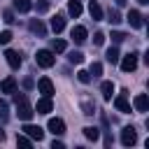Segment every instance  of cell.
<instances>
[{
	"mask_svg": "<svg viewBox=\"0 0 149 149\" xmlns=\"http://www.w3.org/2000/svg\"><path fill=\"white\" fill-rule=\"evenodd\" d=\"M14 107H16L19 119H23V121H30V116L35 114V109H33V105H30L26 93H16L14 91Z\"/></svg>",
	"mask_w": 149,
	"mask_h": 149,
	"instance_id": "6da1fadb",
	"label": "cell"
},
{
	"mask_svg": "<svg viewBox=\"0 0 149 149\" xmlns=\"http://www.w3.org/2000/svg\"><path fill=\"white\" fill-rule=\"evenodd\" d=\"M35 61H37L40 68H51V65L56 63V56H54V51H49V49H40V51L35 54Z\"/></svg>",
	"mask_w": 149,
	"mask_h": 149,
	"instance_id": "7a4b0ae2",
	"label": "cell"
},
{
	"mask_svg": "<svg viewBox=\"0 0 149 149\" xmlns=\"http://www.w3.org/2000/svg\"><path fill=\"white\" fill-rule=\"evenodd\" d=\"M137 142V133H135V128L133 126H126L123 130H121V144L123 147H133Z\"/></svg>",
	"mask_w": 149,
	"mask_h": 149,
	"instance_id": "3957f363",
	"label": "cell"
},
{
	"mask_svg": "<svg viewBox=\"0 0 149 149\" xmlns=\"http://www.w3.org/2000/svg\"><path fill=\"white\" fill-rule=\"evenodd\" d=\"M21 130H23V133H26V135H28L30 140H37V142H40V140L44 137V130H42L40 126H33V123H28V121H26V126H23Z\"/></svg>",
	"mask_w": 149,
	"mask_h": 149,
	"instance_id": "277c9868",
	"label": "cell"
},
{
	"mask_svg": "<svg viewBox=\"0 0 149 149\" xmlns=\"http://www.w3.org/2000/svg\"><path fill=\"white\" fill-rule=\"evenodd\" d=\"M135 68H137V54H128V56L121 58V70L123 72H133Z\"/></svg>",
	"mask_w": 149,
	"mask_h": 149,
	"instance_id": "5b68a950",
	"label": "cell"
},
{
	"mask_svg": "<svg viewBox=\"0 0 149 149\" xmlns=\"http://www.w3.org/2000/svg\"><path fill=\"white\" fill-rule=\"evenodd\" d=\"M37 88H40V93H42V95H47V98H51V95H54V84H51V79H49V77H42V79L37 81Z\"/></svg>",
	"mask_w": 149,
	"mask_h": 149,
	"instance_id": "8992f818",
	"label": "cell"
},
{
	"mask_svg": "<svg viewBox=\"0 0 149 149\" xmlns=\"http://www.w3.org/2000/svg\"><path fill=\"white\" fill-rule=\"evenodd\" d=\"M114 107H116L119 112H123V114H128V112H130V102H128V98H126V91H123V93H119V95L114 98Z\"/></svg>",
	"mask_w": 149,
	"mask_h": 149,
	"instance_id": "52a82bcc",
	"label": "cell"
},
{
	"mask_svg": "<svg viewBox=\"0 0 149 149\" xmlns=\"http://www.w3.org/2000/svg\"><path fill=\"white\" fill-rule=\"evenodd\" d=\"M47 128H49L54 135H63V133H65V121H63V119H58V116H56V119H49Z\"/></svg>",
	"mask_w": 149,
	"mask_h": 149,
	"instance_id": "ba28073f",
	"label": "cell"
},
{
	"mask_svg": "<svg viewBox=\"0 0 149 149\" xmlns=\"http://www.w3.org/2000/svg\"><path fill=\"white\" fill-rule=\"evenodd\" d=\"M126 19H128V23H130L133 28H142V26H144V16H142L137 9H130Z\"/></svg>",
	"mask_w": 149,
	"mask_h": 149,
	"instance_id": "9c48e42d",
	"label": "cell"
},
{
	"mask_svg": "<svg viewBox=\"0 0 149 149\" xmlns=\"http://www.w3.org/2000/svg\"><path fill=\"white\" fill-rule=\"evenodd\" d=\"M37 114H49L51 109H54V102H51V98H47V95H42L40 100H37Z\"/></svg>",
	"mask_w": 149,
	"mask_h": 149,
	"instance_id": "30bf717a",
	"label": "cell"
},
{
	"mask_svg": "<svg viewBox=\"0 0 149 149\" xmlns=\"http://www.w3.org/2000/svg\"><path fill=\"white\" fill-rule=\"evenodd\" d=\"M5 58H7L9 68L19 70V65H21V54H19V51H12V49H7V51H5Z\"/></svg>",
	"mask_w": 149,
	"mask_h": 149,
	"instance_id": "8fae6325",
	"label": "cell"
},
{
	"mask_svg": "<svg viewBox=\"0 0 149 149\" xmlns=\"http://www.w3.org/2000/svg\"><path fill=\"white\" fill-rule=\"evenodd\" d=\"M86 35H88V33H86V28H84V26H74V28H72V33H70V37H72L77 44L86 42Z\"/></svg>",
	"mask_w": 149,
	"mask_h": 149,
	"instance_id": "7c38bea8",
	"label": "cell"
},
{
	"mask_svg": "<svg viewBox=\"0 0 149 149\" xmlns=\"http://www.w3.org/2000/svg\"><path fill=\"white\" fill-rule=\"evenodd\" d=\"M133 107H135L137 112H147V109H149V98H147L144 93L135 95V100H133Z\"/></svg>",
	"mask_w": 149,
	"mask_h": 149,
	"instance_id": "4fadbf2b",
	"label": "cell"
},
{
	"mask_svg": "<svg viewBox=\"0 0 149 149\" xmlns=\"http://www.w3.org/2000/svg\"><path fill=\"white\" fill-rule=\"evenodd\" d=\"M28 28H30V30H33L35 35H40V37H44V35H47V28H44V23H42L40 19H30Z\"/></svg>",
	"mask_w": 149,
	"mask_h": 149,
	"instance_id": "5bb4252c",
	"label": "cell"
},
{
	"mask_svg": "<svg viewBox=\"0 0 149 149\" xmlns=\"http://www.w3.org/2000/svg\"><path fill=\"white\" fill-rule=\"evenodd\" d=\"M0 91H2V93H14V91H16V79H14V77L2 79V81H0Z\"/></svg>",
	"mask_w": 149,
	"mask_h": 149,
	"instance_id": "9a60e30c",
	"label": "cell"
},
{
	"mask_svg": "<svg viewBox=\"0 0 149 149\" xmlns=\"http://www.w3.org/2000/svg\"><path fill=\"white\" fill-rule=\"evenodd\" d=\"M88 12H91L93 21H100V19H102V7L98 5V0H91V2H88Z\"/></svg>",
	"mask_w": 149,
	"mask_h": 149,
	"instance_id": "2e32d148",
	"label": "cell"
},
{
	"mask_svg": "<svg viewBox=\"0 0 149 149\" xmlns=\"http://www.w3.org/2000/svg\"><path fill=\"white\" fill-rule=\"evenodd\" d=\"M63 28H65V16H63V14H56V16L51 19V30H54V33L58 35V33H61Z\"/></svg>",
	"mask_w": 149,
	"mask_h": 149,
	"instance_id": "e0dca14e",
	"label": "cell"
},
{
	"mask_svg": "<svg viewBox=\"0 0 149 149\" xmlns=\"http://www.w3.org/2000/svg\"><path fill=\"white\" fill-rule=\"evenodd\" d=\"M68 12H70V16L77 19V16L81 14V2H79V0H70V2H68Z\"/></svg>",
	"mask_w": 149,
	"mask_h": 149,
	"instance_id": "ac0fdd59",
	"label": "cell"
},
{
	"mask_svg": "<svg viewBox=\"0 0 149 149\" xmlns=\"http://www.w3.org/2000/svg\"><path fill=\"white\" fill-rule=\"evenodd\" d=\"M100 91H102V98H105V100H112V93H114V84H112V81H102Z\"/></svg>",
	"mask_w": 149,
	"mask_h": 149,
	"instance_id": "d6986e66",
	"label": "cell"
},
{
	"mask_svg": "<svg viewBox=\"0 0 149 149\" xmlns=\"http://www.w3.org/2000/svg\"><path fill=\"white\" fill-rule=\"evenodd\" d=\"M105 58H107L109 63H119V58H121V56H119V49H116V47H109L107 54H105Z\"/></svg>",
	"mask_w": 149,
	"mask_h": 149,
	"instance_id": "ffe728a7",
	"label": "cell"
},
{
	"mask_svg": "<svg viewBox=\"0 0 149 149\" xmlns=\"http://www.w3.org/2000/svg\"><path fill=\"white\" fill-rule=\"evenodd\" d=\"M84 135H86L88 140H93V142H95V140L100 137V130H98L95 126H86V128H84Z\"/></svg>",
	"mask_w": 149,
	"mask_h": 149,
	"instance_id": "44dd1931",
	"label": "cell"
},
{
	"mask_svg": "<svg viewBox=\"0 0 149 149\" xmlns=\"http://www.w3.org/2000/svg\"><path fill=\"white\" fill-rule=\"evenodd\" d=\"M16 144H19V147H26V149H30V147H33V140H30L26 133H21V135H16Z\"/></svg>",
	"mask_w": 149,
	"mask_h": 149,
	"instance_id": "7402d4cb",
	"label": "cell"
},
{
	"mask_svg": "<svg viewBox=\"0 0 149 149\" xmlns=\"http://www.w3.org/2000/svg\"><path fill=\"white\" fill-rule=\"evenodd\" d=\"M30 7H33L30 0H14V9H16V12H28Z\"/></svg>",
	"mask_w": 149,
	"mask_h": 149,
	"instance_id": "603a6c76",
	"label": "cell"
},
{
	"mask_svg": "<svg viewBox=\"0 0 149 149\" xmlns=\"http://www.w3.org/2000/svg\"><path fill=\"white\" fill-rule=\"evenodd\" d=\"M65 49H68V44H65L63 40H54V42H51V51H54V54H63Z\"/></svg>",
	"mask_w": 149,
	"mask_h": 149,
	"instance_id": "cb8c5ba5",
	"label": "cell"
},
{
	"mask_svg": "<svg viewBox=\"0 0 149 149\" xmlns=\"http://www.w3.org/2000/svg\"><path fill=\"white\" fill-rule=\"evenodd\" d=\"M68 61H70V63H77V65H79V63L84 61V54H81V51H70V54H68Z\"/></svg>",
	"mask_w": 149,
	"mask_h": 149,
	"instance_id": "d4e9b609",
	"label": "cell"
},
{
	"mask_svg": "<svg viewBox=\"0 0 149 149\" xmlns=\"http://www.w3.org/2000/svg\"><path fill=\"white\" fill-rule=\"evenodd\" d=\"M88 74H91V77L102 74V63H93V65H91V70H88Z\"/></svg>",
	"mask_w": 149,
	"mask_h": 149,
	"instance_id": "484cf974",
	"label": "cell"
},
{
	"mask_svg": "<svg viewBox=\"0 0 149 149\" xmlns=\"http://www.w3.org/2000/svg\"><path fill=\"white\" fill-rule=\"evenodd\" d=\"M77 79H79V81H81V84H88V81H91V79H93V77H91V74H88V72H86V70H79V72H77Z\"/></svg>",
	"mask_w": 149,
	"mask_h": 149,
	"instance_id": "4316f807",
	"label": "cell"
},
{
	"mask_svg": "<svg viewBox=\"0 0 149 149\" xmlns=\"http://www.w3.org/2000/svg\"><path fill=\"white\" fill-rule=\"evenodd\" d=\"M126 37H128V35H126V33H121V30H114V33H112V40H114L116 44H119V42H123Z\"/></svg>",
	"mask_w": 149,
	"mask_h": 149,
	"instance_id": "83f0119b",
	"label": "cell"
},
{
	"mask_svg": "<svg viewBox=\"0 0 149 149\" xmlns=\"http://www.w3.org/2000/svg\"><path fill=\"white\" fill-rule=\"evenodd\" d=\"M35 9H37V12H47V9H49V2H47V0H40V2H35Z\"/></svg>",
	"mask_w": 149,
	"mask_h": 149,
	"instance_id": "f1b7e54d",
	"label": "cell"
},
{
	"mask_svg": "<svg viewBox=\"0 0 149 149\" xmlns=\"http://www.w3.org/2000/svg\"><path fill=\"white\" fill-rule=\"evenodd\" d=\"M2 21H5V23H14V12H12V9H7V12L2 14Z\"/></svg>",
	"mask_w": 149,
	"mask_h": 149,
	"instance_id": "f546056e",
	"label": "cell"
},
{
	"mask_svg": "<svg viewBox=\"0 0 149 149\" xmlns=\"http://www.w3.org/2000/svg\"><path fill=\"white\" fill-rule=\"evenodd\" d=\"M109 21H112V23H119V21H121V14H119L116 9H109Z\"/></svg>",
	"mask_w": 149,
	"mask_h": 149,
	"instance_id": "4dcf8cb0",
	"label": "cell"
},
{
	"mask_svg": "<svg viewBox=\"0 0 149 149\" xmlns=\"http://www.w3.org/2000/svg\"><path fill=\"white\" fill-rule=\"evenodd\" d=\"M9 40H12V33H9V30H2V33H0V44H7Z\"/></svg>",
	"mask_w": 149,
	"mask_h": 149,
	"instance_id": "1f68e13d",
	"label": "cell"
},
{
	"mask_svg": "<svg viewBox=\"0 0 149 149\" xmlns=\"http://www.w3.org/2000/svg\"><path fill=\"white\" fill-rule=\"evenodd\" d=\"M102 42H105V35H102V33H95V35H93V44H98V47H100Z\"/></svg>",
	"mask_w": 149,
	"mask_h": 149,
	"instance_id": "d6a6232c",
	"label": "cell"
},
{
	"mask_svg": "<svg viewBox=\"0 0 149 149\" xmlns=\"http://www.w3.org/2000/svg\"><path fill=\"white\" fill-rule=\"evenodd\" d=\"M81 107H84V114H93V105L91 102H84Z\"/></svg>",
	"mask_w": 149,
	"mask_h": 149,
	"instance_id": "836d02e7",
	"label": "cell"
},
{
	"mask_svg": "<svg viewBox=\"0 0 149 149\" xmlns=\"http://www.w3.org/2000/svg\"><path fill=\"white\" fill-rule=\"evenodd\" d=\"M51 149H63V142H56V140H54V144H51Z\"/></svg>",
	"mask_w": 149,
	"mask_h": 149,
	"instance_id": "e575fe53",
	"label": "cell"
},
{
	"mask_svg": "<svg viewBox=\"0 0 149 149\" xmlns=\"http://www.w3.org/2000/svg\"><path fill=\"white\" fill-rule=\"evenodd\" d=\"M116 5H119V7H123V5H126V0H116Z\"/></svg>",
	"mask_w": 149,
	"mask_h": 149,
	"instance_id": "d590c367",
	"label": "cell"
},
{
	"mask_svg": "<svg viewBox=\"0 0 149 149\" xmlns=\"http://www.w3.org/2000/svg\"><path fill=\"white\" fill-rule=\"evenodd\" d=\"M137 2H140V5H149V0H137Z\"/></svg>",
	"mask_w": 149,
	"mask_h": 149,
	"instance_id": "8d00e7d4",
	"label": "cell"
},
{
	"mask_svg": "<svg viewBox=\"0 0 149 149\" xmlns=\"http://www.w3.org/2000/svg\"><path fill=\"white\" fill-rule=\"evenodd\" d=\"M0 140H5V133H2V130H0Z\"/></svg>",
	"mask_w": 149,
	"mask_h": 149,
	"instance_id": "74e56055",
	"label": "cell"
}]
</instances>
